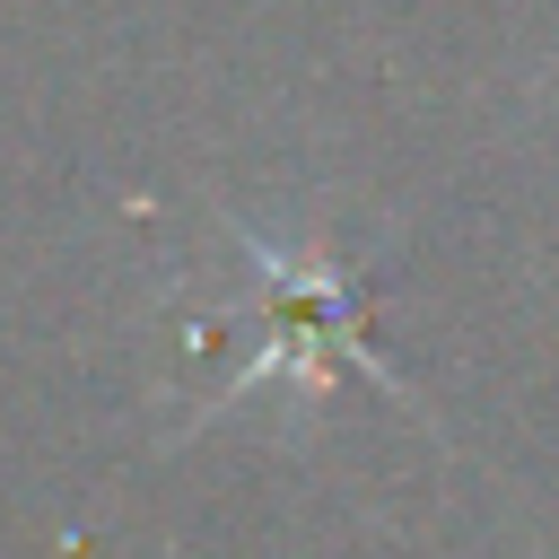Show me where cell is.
I'll use <instances>...</instances> for the list:
<instances>
[{"label":"cell","instance_id":"cell-1","mask_svg":"<svg viewBox=\"0 0 559 559\" xmlns=\"http://www.w3.org/2000/svg\"><path fill=\"white\" fill-rule=\"evenodd\" d=\"M245 253H253V271H262L271 349H262V358H245V367H236V384H227L218 402L253 393V384H262V376H280V367H297V376H323L332 358L376 367V358L358 349V297H349V280H341V271H323V262H280L271 245H245ZM376 376H384V367H376Z\"/></svg>","mask_w":559,"mask_h":559}]
</instances>
